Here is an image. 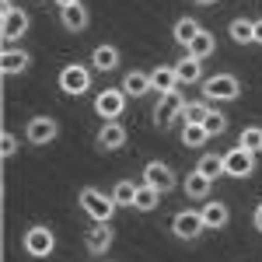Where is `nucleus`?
<instances>
[{"label":"nucleus","mask_w":262,"mask_h":262,"mask_svg":"<svg viewBox=\"0 0 262 262\" xmlns=\"http://www.w3.org/2000/svg\"><path fill=\"white\" fill-rule=\"evenodd\" d=\"M77 206H81L95 224H112L116 210H119L116 200H112V196H105L101 189H95V185H84L81 192H77Z\"/></svg>","instance_id":"obj_1"},{"label":"nucleus","mask_w":262,"mask_h":262,"mask_svg":"<svg viewBox=\"0 0 262 262\" xmlns=\"http://www.w3.org/2000/svg\"><path fill=\"white\" fill-rule=\"evenodd\" d=\"M21 252H25L28 259H49V255L56 252V231H53L49 224H32V227H25V234H21Z\"/></svg>","instance_id":"obj_2"},{"label":"nucleus","mask_w":262,"mask_h":262,"mask_svg":"<svg viewBox=\"0 0 262 262\" xmlns=\"http://www.w3.org/2000/svg\"><path fill=\"white\" fill-rule=\"evenodd\" d=\"M63 95H70V98H81L91 91V67L88 63H67L60 67V77H56Z\"/></svg>","instance_id":"obj_3"},{"label":"nucleus","mask_w":262,"mask_h":262,"mask_svg":"<svg viewBox=\"0 0 262 262\" xmlns=\"http://www.w3.org/2000/svg\"><path fill=\"white\" fill-rule=\"evenodd\" d=\"M242 95V81L238 74H213L203 81V98L206 101H234Z\"/></svg>","instance_id":"obj_4"},{"label":"nucleus","mask_w":262,"mask_h":262,"mask_svg":"<svg viewBox=\"0 0 262 262\" xmlns=\"http://www.w3.org/2000/svg\"><path fill=\"white\" fill-rule=\"evenodd\" d=\"M122 112H126V91L122 88H101L95 95V116L101 122H119Z\"/></svg>","instance_id":"obj_5"},{"label":"nucleus","mask_w":262,"mask_h":262,"mask_svg":"<svg viewBox=\"0 0 262 262\" xmlns=\"http://www.w3.org/2000/svg\"><path fill=\"white\" fill-rule=\"evenodd\" d=\"M185 105H189V101L182 98L179 91L161 95V98H158V105H154V112H150V119H154V126H158V129H168V126H175V122L182 119Z\"/></svg>","instance_id":"obj_6"},{"label":"nucleus","mask_w":262,"mask_h":262,"mask_svg":"<svg viewBox=\"0 0 262 262\" xmlns=\"http://www.w3.org/2000/svg\"><path fill=\"white\" fill-rule=\"evenodd\" d=\"M56 137H60V122L53 119V116H32V119L25 122V140L32 143V147H46Z\"/></svg>","instance_id":"obj_7"},{"label":"nucleus","mask_w":262,"mask_h":262,"mask_svg":"<svg viewBox=\"0 0 262 262\" xmlns=\"http://www.w3.org/2000/svg\"><path fill=\"white\" fill-rule=\"evenodd\" d=\"M203 231H206V227H203L200 210H189V206H185V210H179V213L171 217V234H175L179 242H196Z\"/></svg>","instance_id":"obj_8"},{"label":"nucleus","mask_w":262,"mask_h":262,"mask_svg":"<svg viewBox=\"0 0 262 262\" xmlns=\"http://www.w3.org/2000/svg\"><path fill=\"white\" fill-rule=\"evenodd\" d=\"M252 171H255V154H248L245 147L224 150V175L227 179H248Z\"/></svg>","instance_id":"obj_9"},{"label":"nucleus","mask_w":262,"mask_h":262,"mask_svg":"<svg viewBox=\"0 0 262 262\" xmlns=\"http://www.w3.org/2000/svg\"><path fill=\"white\" fill-rule=\"evenodd\" d=\"M140 179L147 182V185H154L161 196H164V192H171V189L179 185V175L171 171V164H164V161H147Z\"/></svg>","instance_id":"obj_10"},{"label":"nucleus","mask_w":262,"mask_h":262,"mask_svg":"<svg viewBox=\"0 0 262 262\" xmlns=\"http://www.w3.org/2000/svg\"><path fill=\"white\" fill-rule=\"evenodd\" d=\"M32 28V18H28V11H7L4 14V25H0V35H4V46H18V39H25V32Z\"/></svg>","instance_id":"obj_11"},{"label":"nucleus","mask_w":262,"mask_h":262,"mask_svg":"<svg viewBox=\"0 0 262 262\" xmlns=\"http://www.w3.org/2000/svg\"><path fill=\"white\" fill-rule=\"evenodd\" d=\"M196 210H200L206 231H224L231 224V206L224 200H203V206H196Z\"/></svg>","instance_id":"obj_12"},{"label":"nucleus","mask_w":262,"mask_h":262,"mask_svg":"<svg viewBox=\"0 0 262 262\" xmlns=\"http://www.w3.org/2000/svg\"><path fill=\"white\" fill-rule=\"evenodd\" d=\"M32 67V53L28 49H21V46H4V53H0V74L4 77H18Z\"/></svg>","instance_id":"obj_13"},{"label":"nucleus","mask_w":262,"mask_h":262,"mask_svg":"<svg viewBox=\"0 0 262 262\" xmlns=\"http://www.w3.org/2000/svg\"><path fill=\"white\" fill-rule=\"evenodd\" d=\"M126 140H129V133H126V126H122V122H101L98 137H95L98 150H122Z\"/></svg>","instance_id":"obj_14"},{"label":"nucleus","mask_w":262,"mask_h":262,"mask_svg":"<svg viewBox=\"0 0 262 262\" xmlns=\"http://www.w3.org/2000/svg\"><path fill=\"white\" fill-rule=\"evenodd\" d=\"M116 242V231H112V224H95L88 234H84V248L91 252V255H105L108 248Z\"/></svg>","instance_id":"obj_15"},{"label":"nucleus","mask_w":262,"mask_h":262,"mask_svg":"<svg viewBox=\"0 0 262 262\" xmlns=\"http://www.w3.org/2000/svg\"><path fill=\"white\" fill-rule=\"evenodd\" d=\"M119 49L116 46H95L91 49V70H98V74H112V70H119Z\"/></svg>","instance_id":"obj_16"},{"label":"nucleus","mask_w":262,"mask_h":262,"mask_svg":"<svg viewBox=\"0 0 262 262\" xmlns=\"http://www.w3.org/2000/svg\"><path fill=\"white\" fill-rule=\"evenodd\" d=\"M150 88H154L158 95H171V91H179L175 63H161V67H154V70H150Z\"/></svg>","instance_id":"obj_17"},{"label":"nucleus","mask_w":262,"mask_h":262,"mask_svg":"<svg viewBox=\"0 0 262 262\" xmlns=\"http://www.w3.org/2000/svg\"><path fill=\"white\" fill-rule=\"evenodd\" d=\"M122 91H126V98H143V95H150L154 88H150V70H129L119 84Z\"/></svg>","instance_id":"obj_18"},{"label":"nucleus","mask_w":262,"mask_h":262,"mask_svg":"<svg viewBox=\"0 0 262 262\" xmlns=\"http://www.w3.org/2000/svg\"><path fill=\"white\" fill-rule=\"evenodd\" d=\"M175 77H179V84H203L206 77H203V60H196V56H182V60H175Z\"/></svg>","instance_id":"obj_19"},{"label":"nucleus","mask_w":262,"mask_h":262,"mask_svg":"<svg viewBox=\"0 0 262 262\" xmlns=\"http://www.w3.org/2000/svg\"><path fill=\"white\" fill-rule=\"evenodd\" d=\"M210 189H213V182L206 179V175H200L196 168L182 179V192H185L189 200H210Z\"/></svg>","instance_id":"obj_20"},{"label":"nucleus","mask_w":262,"mask_h":262,"mask_svg":"<svg viewBox=\"0 0 262 262\" xmlns=\"http://www.w3.org/2000/svg\"><path fill=\"white\" fill-rule=\"evenodd\" d=\"M200 32H203V25L196 18H179L175 25H171V39L179 42L182 49H189V46H192V39H196Z\"/></svg>","instance_id":"obj_21"},{"label":"nucleus","mask_w":262,"mask_h":262,"mask_svg":"<svg viewBox=\"0 0 262 262\" xmlns=\"http://www.w3.org/2000/svg\"><path fill=\"white\" fill-rule=\"evenodd\" d=\"M60 25L67 28V32H84V28L91 25V14H88V7H84V4H77V7L60 11Z\"/></svg>","instance_id":"obj_22"},{"label":"nucleus","mask_w":262,"mask_h":262,"mask_svg":"<svg viewBox=\"0 0 262 262\" xmlns=\"http://www.w3.org/2000/svg\"><path fill=\"white\" fill-rule=\"evenodd\" d=\"M185 53H189V56H196V60H210V56L217 53V35H213L210 28H203L200 35L192 39V46H189Z\"/></svg>","instance_id":"obj_23"},{"label":"nucleus","mask_w":262,"mask_h":262,"mask_svg":"<svg viewBox=\"0 0 262 262\" xmlns=\"http://www.w3.org/2000/svg\"><path fill=\"white\" fill-rule=\"evenodd\" d=\"M227 35L238 42V46H255V21L252 18H234L227 25Z\"/></svg>","instance_id":"obj_24"},{"label":"nucleus","mask_w":262,"mask_h":262,"mask_svg":"<svg viewBox=\"0 0 262 262\" xmlns=\"http://www.w3.org/2000/svg\"><path fill=\"white\" fill-rule=\"evenodd\" d=\"M196 171H200V175H206L210 182H217V179L224 175V154H213V150L200 154V161H196Z\"/></svg>","instance_id":"obj_25"},{"label":"nucleus","mask_w":262,"mask_h":262,"mask_svg":"<svg viewBox=\"0 0 262 262\" xmlns=\"http://www.w3.org/2000/svg\"><path fill=\"white\" fill-rule=\"evenodd\" d=\"M137 189H140V185H137L133 179H119L116 185H112V192H108V196L116 200V206H133V200H137Z\"/></svg>","instance_id":"obj_26"},{"label":"nucleus","mask_w":262,"mask_h":262,"mask_svg":"<svg viewBox=\"0 0 262 262\" xmlns=\"http://www.w3.org/2000/svg\"><path fill=\"white\" fill-rule=\"evenodd\" d=\"M158 203H161V192H158L154 185L140 182V189H137V200H133V210H140V213H150Z\"/></svg>","instance_id":"obj_27"},{"label":"nucleus","mask_w":262,"mask_h":262,"mask_svg":"<svg viewBox=\"0 0 262 262\" xmlns=\"http://www.w3.org/2000/svg\"><path fill=\"white\" fill-rule=\"evenodd\" d=\"M210 108H213V105H210L206 98H203V101H189L185 112H182V122H189V126H203V119L210 116Z\"/></svg>","instance_id":"obj_28"},{"label":"nucleus","mask_w":262,"mask_h":262,"mask_svg":"<svg viewBox=\"0 0 262 262\" xmlns=\"http://www.w3.org/2000/svg\"><path fill=\"white\" fill-rule=\"evenodd\" d=\"M206 140H210V133H206L203 126H189V122L182 126V147H189V150H200Z\"/></svg>","instance_id":"obj_29"},{"label":"nucleus","mask_w":262,"mask_h":262,"mask_svg":"<svg viewBox=\"0 0 262 262\" xmlns=\"http://www.w3.org/2000/svg\"><path fill=\"white\" fill-rule=\"evenodd\" d=\"M238 147H245L248 154H259L262 150V129L259 126H245L242 137H238Z\"/></svg>","instance_id":"obj_30"},{"label":"nucleus","mask_w":262,"mask_h":262,"mask_svg":"<svg viewBox=\"0 0 262 262\" xmlns=\"http://www.w3.org/2000/svg\"><path fill=\"white\" fill-rule=\"evenodd\" d=\"M203 129H206L210 137H221L224 129H227V116H224L221 108H210V116L203 119Z\"/></svg>","instance_id":"obj_31"},{"label":"nucleus","mask_w":262,"mask_h":262,"mask_svg":"<svg viewBox=\"0 0 262 262\" xmlns=\"http://www.w3.org/2000/svg\"><path fill=\"white\" fill-rule=\"evenodd\" d=\"M18 137H14V133H11V129H4V137H0V158H4V161H11V158H14V154H18Z\"/></svg>","instance_id":"obj_32"},{"label":"nucleus","mask_w":262,"mask_h":262,"mask_svg":"<svg viewBox=\"0 0 262 262\" xmlns=\"http://www.w3.org/2000/svg\"><path fill=\"white\" fill-rule=\"evenodd\" d=\"M252 227L262 234V203H255V210H252Z\"/></svg>","instance_id":"obj_33"},{"label":"nucleus","mask_w":262,"mask_h":262,"mask_svg":"<svg viewBox=\"0 0 262 262\" xmlns=\"http://www.w3.org/2000/svg\"><path fill=\"white\" fill-rule=\"evenodd\" d=\"M60 11H67V7H77V4H84V0H53Z\"/></svg>","instance_id":"obj_34"},{"label":"nucleus","mask_w":262,"mask_h":262,"mask_svg":"<svg viewBox=\"0 0 262 262\" xmlns=\"http://www.w3.org/2000/svg\"><path fill=\"white\" fill-rule=\"evenodd\" d=\"M255 46H262V18L255 21Z\"/></svg>","instance_id":"obj_35"},{"label":"nucleus","mask_w":262,"mask_h":262,"mask_svg":"<svg viewBox=\"0 0 262 262\" xmlns=\"http://www.w3.org/2000/svg\"><path fill=\"white\" fill-rule=\"evenodd\" d=\"M192 4H200V7H213V4H221V0H192Z\"/></svg>","instance_id":"obj_36"}]
</instances>
